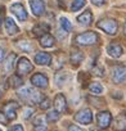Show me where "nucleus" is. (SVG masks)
Here are the masks:
<instances>
[{"instance_id":"obj_1","label":"nucleus","mask_w":126,"mask_h":131,"mask_svg":"<svg viewBox=\"0 0 126 131\" xmlns=\"http://www.w3.org/2000/svg\"><path fill=\"white\" fill-rule=\"evenodd\" d=\"M18 96L22 99V100H26L28 103H34V104H40V102L44 99V95L40 94L39 91L34 90L32 88H26V86H22V89H19L17 91Z\"/></svg>"},{"instance_id":"obj_2","label":"nucleus","mask_w":126,"mask_h":131,"mask_svg":"<svg viewBox=\"0 0 126 131\" xmlns=\"http://www.w3.org/2000/svg\"><path fill=\"white\" fill-rule=\"evenodd\" d=\"M98 40H99L98 34H95V32H93V31H88V32L79 34V35L75 37V42H76L77 45H91V44H95Z\"/></svg>"},{"instance_id":"obj_3","label":"nucleus","mask_w":126,"mask_h":131,"mask_svg":"<svg viewBox=\"0 0 126 131\" xmlns=\"http://www.w3.org/2000/svg\"><path fill=\"white\" fill-rule=\"evenodd\" d=\"M97 27L100 28V30H103L108 35H116L117 28H118V25H117V22L114 19H100L97 23Z\"/></svg>"},{"instance_id":"obj_4","label":"nucleus","mask_w":126,"mask_h":131,"mask_svg":"<svg viewBox=\"0 0 126 131\" xmlns=\"http://www.w3.org/2000/svg\"><path fill=\"white\" fill-rule=\"evenodd\" d=\"M112 79L116 84H121L126 80V66L122 63L114 64L112 67Z\"/></svg>"},{"instance_id":"obj_5","label":"nucleus","mask_w":126,"mask_h":131,"mask_svg":"<svg viewBox=\"0 0 126 131\" xmlns=\"http://www.w3.org/2000/svg\"><path fill=\"white\" fill-rule=\"evenodd\" d=\"M32 70H34V66L27 58L22 57L18 60V63H17V73H18V76H25V75L32 72Z\"/></svg>"},{"instance_id":"obj_6","label":"nucleus","mask_w":126,"mask_h":131,"mask_svg":"<svg viewBox=\"0 0 126 131\" xmlns=\"http://www.w3.org/2000/svg\"><path fill=\"white\" fill-rule=\"evenodd\" d=\"M19 108L17 102H8L7 104H4L3 107V113L7 117V119H16L17 117V109Z\"/></svg>"},{"instance_id":"obj_7","label":"nucleus","mask_w":126,"mask_h":131,"mask_svg":"<svg viewBox=\"0 0 126 131\" xmlns=\"http://www.w3.org/2000/svg\"><path fill=\"white\" fill-rule=\"evenodd\" d=\"M75 119H76L77 122L82 123V125H89V123H91V121H93V113H91V111H90L89 108L81 109V111H79V112L76 113Z\"/></svg>"},{"instance_id":"obj_8","label":"nucleus","mask_w":126,"mask_h":131,"mask_svg":"<svg viewBox=\"0 0 126 131\" xmlns=\"http://www.w3.org/2000/svg\"><path fill=\"white\" fill-rule=\"evenodd\" d=\"M32 13L36 17H40L45 13V2L44 0H30L28 2Z\"/></svg>"},{"instance_id":"obj_9","label":"nucleus","mask_w":126,"mask_h":131,"mask_svg":"<svg viewBox=\"0 0 126 131\" xmlns=\"http://www.w3.org/2000/svg\"><path fill=\"white\" fill-rule=\"evenodd\" d=\"M97 122H98V126L100 128H107L111 122H112V116L108 111H103V112H99L98 116H97Z\"/></svg>"},{"instance_id":"obj_10","label":"nucleus","mask_w":126,"mask_h":131,"mask_svg":"<svg viewBox=\"0 0 126 131\" xmlns=\"http://www.w3.org/2000/svg\"><path fill=\"white\" fill-rule=\"evenodd\" d=\"M48 82H49L48 77L44 73H35L31 77V84L35 88H39V89H45L48 86Z\"/></svg>"},{"instance_id":"obj_11","label":"nucleus","mask_w":126,"mask_h":131,"mask_svg":"<svg viewBox=\"0 0 126 131\" xmlns=\"http://www.w3.org/2000/svg\"><path fill=\"white\" fill-rule=\"evenodd\" d=\"M113 131H126V112H121L114 118Z\"/></svg>"},{"instance_id":"obj_12","label":"nucleus","mask_w":126,"mask_h":131,"mask_svg":"<svg viewBox=\"0 0 126 131\" xmlns=\"http://www.w3.org/2000/svg\"><path fill=\"white\" fill-rule=\"evenodd\" d=\"M10 10L14 16H17V18L19 21H26L27 19V12L25 9V7L21 4V3H16L10 7Z\"/></svg>"},{"instance_id":"obj_13","label":"nucleus","mask_w":126,"mask_h":131,"mask_svg":"<svg viewBox=\"0 0 126 131\" xmlns=\"http://www.w3.org/2000/svg\"><path fill=\"white\" fill-rule=\"evenodd\" d=\"M107 53H108L111 57H113V58H120V57L122 55V53H123V49H122V46H121L118 42H112V44L108 45Z\"/></svg>"},{"instance_id":"obj_14","label":"nucleus","mask_w":126,"mask_h":131,"mask_svg":"<svg viewBox=\"0 0 126 131\" xmlns=\"http://www.w3.org/2000/svg\"><path fill=\"white\" fill-rule=\"evenodd\" d=\"M54 107L57 108L58 112H65L67 109V102H66V96L63 94H57L54 98Z\"/></svg>"},{"instance_id":"obj_15","label":"nucleus","mask_w":126,"mask_h":131,"mask_svg":"<svg viewBox=\"0 0 126 131\" xmlns=\"http://www.w3.org/2000/svg\"><path fill=\"white\" fill-rule=\"evenodd\" d=\"M49 30H50V26L48 25V23H37L34 28H32V35L35 36V37H41V36H44L46 32H49Z\"/></svg>"},{"instance_id":"obj_16","label":"nucleus","mask_w":126,"mask_h":131,"mask_svg":"<svg viewBox=\"0 0 126 131\" xmlns=\"http://www.w3.org/2000/svg\"><path fill=\"white\" fill-rule=\"evenodd\" d=\"M50 62H51V55L49 53L41 51L35 55V63H37L39 66H49Z\"/></svg>"},{"instance_id":"obj_17","label":"nucleus","mask_w":126,"mask_h":131,"mask_svg":"<svg viewBox=\"0 0 126 131\" xmlns=\"http://www.w3.org/2000/svg\"><path fill=\"white\" fill-rule=\"evenodd\" d=\"M5 31H7L8 35L12 36V35H17L19 32V28L12 18H7L5 19Z\"/></svg>"},{"instance_id":"obj_18","label":"nucleus","mask_w":126,"mask_h":131,"mask_svg":"<svg viewBox=\"0 0 126 131\" xmlns=\"http://www.w3.org/2000/svg\"><path fill=\"white\" fill-rule=\"evenodd\" d=\"M71 80V75L68 72H58L55 75V84L58 86H63L66 85L68 81Z\"/></svg>"},{"instance_id":"obj_19","label":"nucleus","mask_w":126,"mask_h":131,"mask_svg":"<svg viewBox=\"0 0 126 131\" xmlns=\"http://www.w3.org/2000/svg\"><path fill=\"white\" fill-rule=\"evenodd\" d=\"M71 63L72 66H75V67H77V66L81 64V62L84 60V53H81L80 50H72L71 51Z\"/></svg>"},{"instance_id":"obj_20","label":"nucleus","mask_w":126,"mask_h":131,"mask_svg":"<svg viewBox=\"0 0 126 131\" xmlns=\"http://www.w3.org/2000/svg\"><path fill=\"white\" fill-rule=\"evenodd\" d=\"M77 21H79L80 25H84V26L91 25V22H93V14H91V12H90V10L84 12L82 14H80V16L77 17Z\"/></svg>"},{"instance_id":"obj_21","label":"nucleus","mask_w":126,"mask_h":131,"mask_svg":"<svg viewBox=\"0 0 126 131\" xmlns=\"http://www.w3.org/2000/svg\"><path fill=\"white\" fill-rule=\"evenodd\" d=\"M54 44H55V39L49 34H45L44 36L40 37V45L43 48H51Z\"/></svg>"},{"instance_id":"obj_22","label":"nucleus","mask_w":126,"mask_h":131,"mask_svg":"<svg viewBox=\"0 0 126 131\" xmlns=\"http://www.w3.org/2000/svg\"><path fill=\"white\" fill-rule=\"evenodd\" d=\"M14 60H16V54L12 53L7 57L5 62L3 63V67H4V71L5 72H12L13 67H14Z\"/></svg>"},{"instance_id":"obj_23","label":"nucleus","mask_w":126,"mask_h":131,"mask_svg":"<svg viewBox=\"0 0 126 131\" xmlns=\"http://www.w3.org/2000/svg\"><path fill=\"white\" fill-rule=\"evenodd\" d=\"M16 46H17L19 50L25 51V53L32 51V45H31V42H28L27 40H17V41H16Z\"/></svg>"},{"instance_id":"obj_24","label":"nucleus","mask_w":126,"mask_h":131,"mask_svg":"<svg viewBox=\"0 0 126 131\" xmlns=\"http://www.w3.org/2000/svg\"><path fill=\"white\" fill-rule=\"evenodd\" d=\"M34 128H35V131H46V123L41 116H39L34 119Z\"/></svg>"},{"instance_id":"obj_25","label":"nucleus","mask_w":126,"mask_h":131,"mask_svg":"<svg viewBox=\"0 0 126 131\" xmlns=\"http://www.w3.org/2000/svg\"><path fill=\"white\" fill-rule=\"evenodd\" d=\"M89 90H90L91 94H94V95H99V94L103 93V86H102L99 82H91L90 86H89Z\"/></svg>"},{"instance_id":"obj_26","label":"nucleus","mask_w":126,"mask_h":131,"mask_svg":"<svg viewBox=\"0 0 126 131\" xmlns=\"http://www.w3.org/2000/svg\"><path fill=\"white\" fill-rule=\"evenodd\" d=\"M9 84H10L12 88H18V86H21V85L23 84V81H22L21 76L13 75V76H10V79H9Z\"/></svg>"},{"instance_id":"obj_27","label":"nucleus","mask_w":126,"mask_h":131,"mask_svg":"<svg viewBox=\"0 0 126 131\" xmlns=\"http://www.w3.org/2000/svg\"><path fill=\"white\" fill-rule=\"evenodd\" d=\"M85 4H86V0H74V3L71 5V10L72 12H77L82 7H85Z\"/></svg>"},{"instance_id":"obj_28","label":"nucleus","mask_w":126,"mask_h":131,"mask_svg":"<svg viewBox=\"0 0 126 131\" xmlns=\"http://www.w3.org/2000/svg\"><path fill=\"white\" fill-rule=\"evenodd\" d=\"M59 22H60V26H62V28L65 30V31L70 32V31L72 30V25H71V22L68 21V18H66V17H62V18L59 19Z\"/></svg>"},{"instance_id":"obj_29","label":"nucleus","mask_w":126,"mask_h":131,"mask_svg":"<svg viewBox=\"0 0 126 131\" xmlns=\"http://www.w3.org/2000/svg\"><path fill=\"white\" fill-rule=\"evenodd\" d=\"M59 117H60V114H59L58 111H49L48 114H46V119L49 122H57L59 119Z\"/></svg>"},{"instance_id":"obj_30","label":"nucleus","mask_w":126,"mask_h":131,"mask_svg":"<svg viewBox=\"0 0 126 131\" xmlns=\"http://www.w3.org/2000/svg\"><path fill=\"white\" fill-rule=\"evenodd\" d=\"M93 75H95L98 77H103L104 76V70L100 67V66L94 64V67H93Z\"/></svg>"},{"instance_id":"obj_31","label":"nucleus","mask_w":126,"mask_h":131,"mask_svg":"<svg viewBox=\"0 0 126 131\" xmlns=\"http://www.w3.org/2000/svg\"><path fill=\"white\" fill-rule=\"evenodd\" d=\"M34 112H35V111H34V108H31V107L25 108V109H23V118H25V119H28V118L34 114Z\"/></svg>"},{"instance_id":"obj_32","label":"nucleus","mask_w":126,"mask_h":131,"mask_svg":"<svg viewBox=\"0 0 126 131\" xmlns=\"http://www.w3.org/2000/svg\"><path fill=\"white\" fill-rule=\"evenodd\" d=\"M50 107V100L48 98H44L41 102H40V108L41 109H48Z\"/></svg>"},{"instance_id":"obj_33","label":"nucleus","mask_w":126,"mask_h":131,"mask_svg":"<svg viewBox=\"0 0 126 131\" xmlns=\"http://www.w3.org/2000/svg\"><path fill=\"white\" fill-rule=\"evenodd\" d=\"M68 131H85V130L79 127V126H76V125H70L68 126Z\"/></svg>"},{"instance_id":"obj_34","label":"nucleus","mask_w":126,"mask_h":131,"mask_svg":"<svg viewBox=\"0 0 126 131\" xmlns=\"http://www.w3.org/2000/svg\"><path fill=\"white\" fill-rule=\"evenodd\" d=\"M9 131H25V130L21 125H14L12 128H9Z\"/></svg>"},{"instance_id":"obj_35","label":"nucleus","mask_w":126,"mask_h":131,"mask_svg":"<svg viewBox=\"0 0 126 131\" xmlns=\"http://www.w3.org/2000/svg\"><path fill=\"white\" fill-rule=\"evenodd\" d=\"M91 3L94 5H97V7H100V5L104 4V0H91Z\"/></svg>"},{"instance_id":"obj_36","label":"nucleus","mask_w":126,"mask_h":131,"mask_svg":"<svg viewBox=\"0 0 126 131\" xmlns=\"http://www.w3.org/2000/svg\"><path fill=\"white\" fill-rule=\"evenodd\" d=\"M4 58H5V50L3 48H0V62H2Z\"/></svg>"},{"instance_id":"obj_37","label":"nucleus","mask_w":126,"mask_h":131,"mask_svg":"<svg viewBox=\"0 0 126 131\" xmlns=\"http://www.w3.org/2000/svg\"><path fill=\"white\" fill-rule=\"evenodd\" d=\"M0 122L7 123V118H4V113H2V112H0Z\"/></svg>"},{"instance_id":"obj_38","label":"nucleus","mask_w":126,"mask_h":131,"mask_svg":"<svg viewBox=\"0 0 126 131\" xmlns=\"http://www.w3.org/2000/svg\"><path fill=\"white\" fill-rule=\"evenodd\" d=\"M2 21H3V16H2V13H0V26H2Z\"/></svg>"},{"instance_id":"obj_39","label":"nucleus","mask_w":126,"mask_h":131,"mask_svg":"<svg viewBox=\"0 0 126 131\" xmlns=\"http://www.w3.org/2000/svg\"><path fill=\"white\" fill-rule=\"evenodd\" d=\"M125 34H126V22H125Z\"/></svg>"},{"instance_id":"obj_40","label":"nucleus","mask_w":126,"mask_h":131,"mask_svg":"<svg viewBox=\"0 0 126 131\" xmlns=\"http://www.w3.org/2000/svg\"><path fill=\"white\" fill-rule=\"evenodd\" d=\"M0 98H2V91H0Z\"/></svg>"},{"instance_id":"obj_41","label":"nucleus","mask_w":126,"mask_h":131,"mask_svg":"<svg viewBox=\"0 0 126 131\" xmlns=\"http://www.w3.org/2000/svg\"><path fill=\"white\" fill-rule=\"evenodd\" d=\"M0 131H2V130H0Z\"/></svg>"}]
</instances>
